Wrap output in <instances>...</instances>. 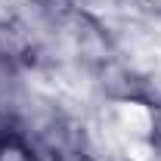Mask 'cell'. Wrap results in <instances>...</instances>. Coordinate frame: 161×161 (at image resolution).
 I'll return each instance as SVG.
<instances>
[{"instance_id": "cell-1", "label": "cell", "mask_w": 161, "mask_h": 161, "mask_svg": "<svg viewBox=\"0 0 161 161\" xmlns=\"http://www.w3.org/2000/svg\"><path fill=\"white\" fill-rule=\"evenodd\" d=\"M108 133L112 140L118 142L124 152L130 155H142L155 146V112L140 99H124L112 105V115H108Z\"/></svg>"}, {"instance_id": "cell-2", "label": "cell", "mask_w": 161, "mask_h": 161, "mask_svg": "<svg viewBox=\"0 0 161 161\" xmlns=\"http://www.w3.org/2000/svg\"><path fill=\"white\" fill-rule=\"evenodd\" d=\"M0 161H31V155L19 142H0Z\"/></svg>"}, {"instance_id": "cell-3", "label": "cell", "mask_w": 161, "mask_h": 161, "mask_svg": "<svg viewBox=\"0 0 161 161\" xmlns=\"http://www.w3.org/2000/svg\"><path fill=\"white\" fill-rule=\"evenodd\" d=\"M149 3H155V6H161V0H149Z\"/></svg>"}]
</instances>
